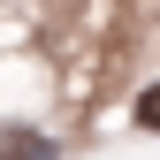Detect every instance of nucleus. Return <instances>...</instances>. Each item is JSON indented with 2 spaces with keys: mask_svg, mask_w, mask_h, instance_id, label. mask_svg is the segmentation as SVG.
<instances>
[{
  "mask_svg": "<svg viewBox=\"0 0 160 160\" xmlns=\"http://www.w3.org/2000/svg\"><path fill=\"white\" fill-rule=\"evenodd\" d=\"M61 145H53V137H38V130H8L0 137V160H53Z\"/></svg>",
  "mask_w": 160,
  "mask_h": 160,
  "instance_id": "1",
  "label": "nucleus"
},
{
  "mask_svg": "<svg viewBox=\"0 0 160 160\" xmlns=\"http://www.w3.org/2000/svg\"><path fill=\"white\" fill-rule=\"evenodd\" d=\"M130 114H137V130H152V137H160V76L137 92V107H130Z\"/></svg>",
  "mask_w": 160,
  "mask_h": 160,
  "instance_id": "2",
  "label": "nucleus"
}]
</instances>
